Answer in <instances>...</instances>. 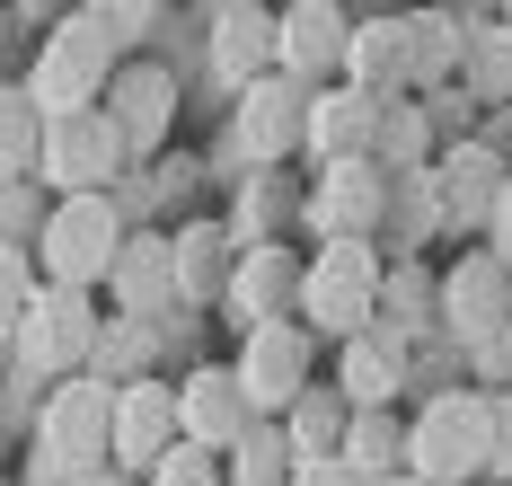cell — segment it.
Here are the masks:
<instances>
[{
  "label": "cell",
  "instance_id": "1",
  "mask_svg": "<svg viewBox=\"0 0 512 486\" xmlns=\"http://www.w3.org/2000/svg\"><path fill=\"white\" fill-rule=\"evenodd\" d=\"M115 71H124V27H115V9H71V18H53L45 54L27 71V98L45 107V124H62V115L106 107Z\"/></svg>",
  "mask_w": 512,
  "mask_h": 486
},
{
  "label": "cell",
  "instance_id": "6",
  "mask_svg": "<svg viewBox=\"0 0 512 486\" xmlns=\"http://www.w3.org/2000/svg\"><path fill=\"white\" fill-rule=\"evenodd\" d=\"M9 336H18V363H27V372L80 380L89 363H98L106 319L89 310V292H62V283H45V292L27 301V319H9Z\"/></svg>",
  "mask_w": 512,
  "mask_h": 486
},
{
  "label": "cell",
  "instance_id": "7",
  "mask_svg": "<svg viewBox=\"0 0 512 486\" xmlns=\"http://www.w3.org/2000/svg\"><path fill=\"white\" fill-rule=\"evenodd\" d=\"M124 168H133L124 124H115L106 107H89V115H62V124L45 133V168H36V177L71 204V195H115V186H124Z\"/></svg>",
  "mask_w": 512,
  "mask_h": 486
},
{
  "label": "cell",
  "instance_id": "18",
  "mask_svg": "<svg viewBox=\"0 0 512 486\" xmlns=\"http://www.w3.org/2000/svg\"><path fill=\"white\" fill-rule=\"evenodd\" d=\"M354 27L336 0H301V9H283V71L301 80V89H336L345 80V62H354Z\"/></svg>",
  "mask_w": 512,
  "mask_h": 486
},
{
  "label": "cell",
  "instance_id": "4",
  "mask_svg": "<svg viewBox=\"0 0 512 486\" xmlns=\"http://www.w3.org/2000/svg\"><path fill=\"white\" fill-rule=\"evenodd\" d=\"M124 213H115V195H71V204H53L45 213V239H36V257H45V283H62V292H89V283H106L115 274V257H124Z\"/></svg>",
  "mask_w": 512,
  "mask_h": 486
},
{
  "label": "cell",
  "instance_id": "25",
  "mask_svg": "<svg viewBox=\"0 0 512 486\" xmlns=\"http://www.w3.org/2000/svg\"><path fill=\"white\" fill-rule=\"evenodd\" d=\"M468 45H477L468 18H451V9H415V89L442 98V80H468Z\"/></svg>",
  "mask_w": 512,
  "mask_h": 486
},
{
  "label": "cell",
  "instance_id": "30",
  "mask_svg": "<svg viewBox=\"0 0 512 486\" xmlns=\"http://www.w3.org/2000/svg\"><path fill=\"white\" fill-rule=\"evenodd\" d=\"M177 266H186V301H221V292H230V274H212V266H221V239H212V221L177 230Z\"/></svg>",
  "mask_w": 512,
  "mask_h": 486
},
{
  "label": "cell",
  "instance_id": "27",
  "mask_svg": "<svg viewBox=\"0 0 512 486\" xmlns=\"http://www.w3.org/2000/svg\"><path fill=\"white\" fill-rule=\"evenodd\" d=\"M301 213H309V195H292L274 168H256V186L239 195V221H230L239 257H248V248H274V230H283V221H301Z\"/></svg>",
  "mask_w": 512,
  "mask_h": 486
},
{
  "label": "cell",
  "instance_id": "19",
  "mask_svg": "<svg viewBox=\"0 0 512 486\" xmlns=\"http://www.w3.org/2000/svg\"><path fill=\"white\" fill-rule=\"evenodd\" d=\"M336 389L354 398V416H371V407H398V389L415 380V345L398 336V327H371V336H354V345H336Z\"/></svg>",
  "mask_w": 512,
  "mask_h": 486
},
{
  "label": "cell",
  "instance_id": "10",
  "mask_svg": "<svg viewBox=\"0 0 512 486\" xmlns=\"http://www.w3.org/2000/svg\"><path fill=\"white\" fill-rule=\"evenodd\" d=\"M504 327H512V266L495 248H468L442 274V336H460V354H486Z\"/></svg>",
  "mask_w": 512,
  "mask_h": 486
},
{
  "label": "cell",
  "instance_id": "14",
  "mask_svg": "<svg viewBox=\"0 0 512 486\" xmlns=\"http://www.w3.org/2000/svg\"><path fill=\"white\" fill-rule=\"evenodd\" d=\"M433 186H442V230L451 239H486L495 213H504V186H512V160H495L486 142H460V151H442L433 160Z\"/></svg>",
  "mask_w": 512,
  "mask_h": 486
},
{
  "label": "cell",
  "instance_id": "37",
  "mask_svg": "<svg viewBox=\"0 0 512 486\" xmlns=\"http://www.w3.org/2000/svg\"><path fill=\"white\" fill-rule=\"evenodd\" d=\"M504 27H512V18H504Z\"/></svg>",
  "mask_w": 512,
  "mask_h": 486
},
{
  "label": "cell",
  "instance_id": "36",
  "mask_svg": "<svg viewBox=\"0 0 512 486\" xmlns=\"http://www.w3.org/2000/svg\"><path fill=\"white\" fill-rule=\"evenodd\" d=\"M380 486H415V478H380Z\"/></svg>",
  "mask_w": 512,
  "mask_h": 486
},
{
  "label": "cell",
  "instance_id": "16",
  "mask_svg": "<svg viewBox=\"0 0 512 486\" xmlns=\"http://www.w3.org/2000/svg\"><path fill=\"white\" fill-rule=\"evenodd\" d=\"M380 115H389V98H371V89H354V80L318 89V98H309V133H301L309 168L371 160V151H380Z\"/></svg>",
  "mask_w": 512,
  "mask_h": 486
},
{
  "label": "cell",
  "instance_id": "35",
  "mask_svg": "<svg viewBox=\"0 0 512 486\" xmlns=\"http://www.w3.org/2000/svg\"><path fill=\"white\" fill-rule=\"evenodd\" d=\"M80 486H142V478H124V469H98V478H80Z\"/></svg>",
  "mask_w": 512,
  "mask_h": 486
},
{
  "label": "cell",
  "instance_id": "17",
  "mask_svg": "<svg viewBox=\"0 0 512 486\" xmlns=\"http://www.w3.org/2000/svg\"><path fill=\"white\" fill-rule=\"evenodd\" d=\"M309 98H318V89H301L292 71L256 80L248 98H239V151H248V168H283L292 151H301V133H309Z\"/></svg>",
  "mask_w": 512,
  "mask_h": 486
},
{
  "label": "cell",
  "instance_id": "12",
  "mask_svg": "<svg viewBox=\"0 0 512 486\" xmlns=\"http://www.w3.org/2000/svg\"><path fill=\"white\" fill-rule=\"evenodd\" d=\"M177 442H186V389L168 372L115 398V469H124V478H151Z\"/></svg>",
  "mask_w": 512,
  "mask_h": 486
},
{
  "label": "cell",
  "instance_id": "29",
  "mask_svg": "<svg viewBox=\"0 0 512 486\" xmlns=\"http://www.w3.org/2000/svg\"><path fill=\"white\" fill-rule=\"evenodd\" d=\"M9 151H0V160H9V177H27V168H45V107H36V98H27V80H18V89H9Z\"/></svg>",
  "mask_w": 512,
  "mask_h": 486
},
{
  "label": "cell",
  "instance_id": "22",
  "mask_svg": "<svg viewBox=\"0 0 512 486\" xmlns=\"http://www.w3.org/2000/svg\"><path fill=\"white\" fill-rule=\"evenodd\" d=\"M106 115L124 124L133 160H151L159 133H168V115H177V80H168L159 62H124V71H115V89H106Z\"/></svg>",
  "mask_w": 512,
  "mask_h": 486
},
{
  "label": "cell",
  "instance_id": "13",
  "mask_svg": "<svg viewBox=\"0 0 512 486\" xmlns=\"http://www.w3.org/2000/svg\"><path fill=\"white\" fill-rule=\"evenodd\" d=\"M106 292H115V319H177L186 310V266H177V239L168 230H133L124 239V257L106 274Z\"/></svg>",
  "mask_w": 512,
  "mask_h": 486
},
{
  "label": "cell",
  "instance_id": "31",
  "mask_svg": "<svg viewBox=\"0 0 512 486\" xmlns=\"http://www.w3.org/2000/svg\"><path fill=\"white\" fill-rule=\"evenodd\" d=\"M142 486H230V460H212V451H195V442H177Z\"/></svg>",
  "mask_w": 512,
  "mask_h": 486
},
{
  "label": "cell",
  "instance_id": "24",
  "mask_svg": "<svg viewBox=\"0 0 512 486\" xmlns=\"http://www.w3.org/2000/svg\"><path fill=\"white\" fill-rule=\"evenodd\" d=\"M151 363H168V327H151V319H106L98 363H89L106 389H142V380H159Z\"/></svg>",
  "mask_w": 512,
  "mask_h": 486
},
{
  "label": "cell",
  "instance_id": "34",
  "mask_svg": "<svg viewBox=\"0 0 512 486\" xmlns=\"http://www.w3.org/2000/svg\"><path fill=\"white\" fill-rule=\"evenodd\" d=\"M486 248H495V257L512 266V186H504V213H495V230H486Z\"/></svg>",
  "mask_w": 512,
  "mask_h": 486
},
{
  "label": "cell",
  "instance_id": "23",
  "mask_svg": "<svg viewBox=\"0 0 512 486\" xmlns=\"http://www.w3.org/2000/svg\"><path fill=\"white\" fill-rule=\"evenodd\" d=\"M283 433H292V460H301V469H318V460H345V442H354V398H345L336 380H318L301 407L283 416Z\"/></svg>",
  "mask_w": 512,
  "mask_h": 486
},
{
  "label": "cell",
  "instance_id": "28",
  "mask_svg": "<svg viewBox=\"0 0 512 486\" xmlns=\"http://www.w3.org/2000/svg\"><path fill=\"white\" fill-rule=\"evenodd\" d=\"M292 478H301V460H292V433L256 416V433L230 451V486H292Z\"/></svg>",
  "mask_w": 512,
  "mask_h": 486
},
{
  "label": "cell",
  "instance_id": "5",
  "mask_svg": "<svg viewBox=\"0 0 512 486\" xmlns=\"http://www.w3.org/2000/svg\"><path fill=\"white\" fill-rule=\"evenodd\" d=\"M115 398H124V389H106L98 372L53 380V389H45V407H36V442H45L53 460H71V478L115 469Z\"/></svg>",
  "mask_w": 512,
  "mask_h": 486
},
{
  "label": "cell",
  "instance_id": "9",
  "mask_svg": "<svg viewBox=\"0 0 512 486\" xmlns=\"http://www.w3.org/2000/svg\"><path fill=\"white\" fill-rule=\"evenodd\" d=\"M389 168L380 160H345V168H318L309 177V213L301 230L327 248V239H371V230H389Z\"/></svg>",
  "mask_w": 512,
  "mask_h": 486
},
{
  "label": "cell",
  "instance_id": "15",
  "mask_svg": "<svg viewBox=\"0 0 512 486\" xmlns=\"http://www.w3.org/2000/svg\"><path fill=\"white\" fill-rule=\"evenodd\" d=\"M177 389H186V442H195V451L230 460V451L256 433V407H248L239 363H195V372H177Z\"/></svg>",
  "mask_w": 512,
  "mask_h": 486
},
{
  "label": "cell",
  "instance_id": "33",
  "mask_svg": "<svg viewBox=\"0 0 512 486\" xmlns=\"http://www.w3.org/2000/svg\"><path fill=\"white\" fill-rule=\"evenodd\" d=\"M495 478H512V398H495Z\"/></svg>",
  "mask_w": 512,
  "mask_h": 486
},
{
  "label": "cell",
  "instance_id": "21",
  "mask_svg": "<svg viewBox=\"0 0 512 486\" xmlns=\"http://www.w3.org/2000/svg\"><path fill=\"white\" fill-rule=\"evenodd\" d=\"M345 80L371 89V98H407V89H415V9H380V18H362Z\"/></svg>",
  "mask_w": 512,
  "mask_h": 486
},
{
  "label": "cell",
  "instance_id": "32",
  "mask_svg": "<svg viewBox=\"0 0 512 486\" xmlns=\"http://www.w3.org/2000/svg\"><path fill=\"white\" fill-rule=\"evenodd\" d=\"M292 486H362V469L354 460H318V469H301Z\"/></svg>",
  "mask_w": 512,
  "mask_h": 486
},
{
  "label": "cell",
  "instance_id": "11",
  "mask_svg": "<svg viewBox=\"0 0 512 486\" xmlns=\"http://www.w3.org/2000/svg\"><path fill=\"white\" fill-rule=\"evenodd\" d=\"M301 283H309V257H292L283 239L274 248H248L239 266H230V292H221V319L256 336V327H283L301 319Z\"/></svg>",
  "mask_w": 512,
  "mask_h": 486
},
{
  "label": "cell",
  "instance_id": "3",
  "mask_svg": "<svg viewBox=\"0 0 512 486\" xmlns=\"http://www.w3.org/2000/svg\"><path fill=\"white\" fill-rule=\"evenodd\" d=\"M495 469V398L451 389L415 407V486H468Z\"/></svg>",
  "mask_w": 512,
  "mask_h": 486
},
{
  "label": "cell",
  "instance_id": "8",
  "mask_svg": "<svg viewBox=\"0 0 512 486\" xmlns=\"http://www.w3.org/2000/svg\"><path fill=\"white\" fill-rule=\"evenodd\" d=\"M318 336H309L301 319L283 327H256V336H239V380H248V407L265 416V425H283L292 407H301L309 389H318Z\"/></svg>",
  "mask_w": 512,
  "mask_h": 486
},
{
  "label": "cell",
  "instance_id": "20",
  "mask_svg": "<svg viewBox=\"0 0 512 486\" xmlns=\"http://www.w3.org/2000/svg\"><path fill=\"white\" fill-rule=\"evenodd\" d=\"M212 71L248 98L256 80L283 71V9H221L212 18Z\"/></svg>",
  "mask_w": 512,
  "mask_h": 486
},
{
  "label": "cell",
  "instance_id": "2",
  "mask_svg": "<svg viewBox=\"0 0 512 486\" xmlns=\"http://www.w3.org/2000/svg\"><path fill=\"white\" fill-rule=\"evenodd\" d=\"M380 292H389V266L371 239H327L309 257V283H301V327L318 345H354L380 327Z\"/></svg>",
  "mask_w": 512,
  "mask_h": 486
},
{
  "label": "cell",
  "instance_id": "26",
  "mask_svg": "<svg viewBox=\"0 0 512 486\" xmlns=\"http://www.w3.org/2000/svg\"><path fill=\"white\" fill-rule=\"evenodd\" d=\"M380 327H398L407 345H424L442 327V283L415 266V257H389V292H380Z\"/></svg>",
  "mask_w": 512,
  "mask_h": 486
}]
</instances>
